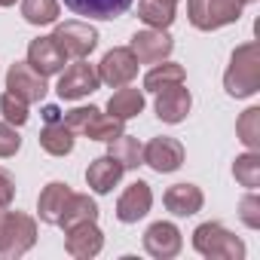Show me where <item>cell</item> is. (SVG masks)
<instances>
[{"label":"cell","mask_w":260,"mask_h":260,"mask_svg":"<svg viewBox=\"0 0 260 260\" xmlns=\"http://www.w3.org/2000/svg\"><path fill=\"white\" fill-rule=\"evenodd\" d=\"M223 89L233 98H251L260 89V46L254 40L236 46L230 68L223 74Z\"/></svg>","instance_id":"cell-1"},{"label":"cell","mask_w":260,"mask_h":260,"mask_svg":"<svg viewBox=\"0 0 260 260\" xmlns=\"http://www.w3.org/2000/svg\"><path fill=\"white\" fill-rule=\"evenodd\" d=\"M193 248L208 260H242L245 257V242L236 233H230L223 223H214V220L196 226Z\"/></svg>","instance_id":"cell-2"},{"label":"cell","mask_w":260,"mask_h":260,"mask_svg":"<svg viewBox=\"0 0 260 260\" xmlns=\"http://www.w3.org/2000/svg\"><path fill=\"white\" fill-rule=\"evenodd\" d=\"M37 242V220L25 211L0 208V257H22Z\"/></svg>","instance_id":"cell-3"},{"label":"cell","mask_w":260,"mask_h":260,"mask_svg":"<svg viewBox=\"0 0 260 260\" xmlns=\"http://www.w3.org/2000/svg\"><path fill=\"white\" fill-rule=\"evenodd\" d=\"M248 0H187V16L196 31H217L242 19Z\"/></svg>","instance_id":"cell-4"},{"label":"cell","mask_w":260,"mask_h":260,"mask_svg":"<svg viewBox=\"0 0 260 260\" xmlns=\"http://www.w3.org/2000/svg\"><path fill=\"white\" fill-rule=\"evenodd\" d=\"M95 71H98V80L104 86L119 89V86H128L138 77V58H135V52L128 49V46H116V49H110L101 58V64Z\"/></svg>","instance_id":"cell-5"},{"label":"cell","mask_w":260,"mask_h":260,"mask_svg":"<svg viewBox=\"0 0 260 260\" xmlns=\"http://www.w3.org/2000/svg\"><path fill=\"white\" fill-rule=\"evenodd\" d=\"M52 40L64 52V58H86L98 46V31L89 22H64L55 28Z\"/></svg>","instance_id":"cell-6"},{"label":"cell","mask_w":260,"mask_h":260,"mask_svg":"<svg viewBox=\"0 0 260 260\" xmlns=\"http://www.w3.org/2000/svg\"><path fill=\"white\" fill-rule=\"evenodd\" d=\"M46 77L37 74L28 61H16L10 71H7V92L22 98L25 104H37L46 98Z\"/></svg>","instance_id":"cell-7"},{"label":"cell","mask_w":260,"mask_h":260,"mask_svg":"<svg viewBox=\"0 0 260 260\" xmlns=\"http://www.w3.org/2000/svg\"><path fill=\"white\" fill-rule=\"evenodd\" d=\"M98 86H101V80H98V71H95L92 64H86L83 58H77V64L64 68V74L58 77V86H55V92H58V98H61V101H77V98H86V95H92Z\"/></svg>","instance_id":"cell-8"},{"label":"cell","mask_w":260,"mask_h":260,"mask_svg":"<svg viewBox=\"0 0 260 260\" xmlns=\"http://www.w3.org/2000/svg\"><path fill=\"white\" fill-rule=\"evenodd\" d=\"M144 166H150L159 175H172L184 166V144L178 138H153L150 144H144Z\"/></svg>","instance_id":"cell-9"},{"label":"cell","mask_w":260,"mask_h":260,"mask_svg":"<svg viewBox=\"0 0 260 260\" xmlns=\"http://www.w3.org/2000/svg\"><path fill=\"white\" fill-rule=\"evenodd\" d=\"M104 248V233L95 226V220H86V223H77V226H68L64 230V251L77 260H92L98 257Z\"/></svg>","instance_id":"cell-10"},{"label":"cell","mask_w":260,"mask_h":260,"mask_svg":"<svg viewBox=\"0 0 260 260\" xmlns=\"http://www.w3.org/2000/svg\"><path fill=\"white\" fill-rule=\"evenodd\" d=\"M128 49L135 52L138 64H159V61H166V58L172 55L175 43H172V37H169L166 31H159V28H147V31H138V34L132 37Z\"/></svg>","instance_id":"cell-11"},{"label":"cell","mask_w":260,"mask_h":260,"mask_svg":"<svg viewBox=\"0 0 260 260\" xmlns=\"http://www.w3.org/2000/svg\"><path fill=\"white\" fill-rule=\"evenodd\" d=\"M181 245H184L181 230H178L175 223H169V220H156V223H150L147 233H144V251H147L150 257H156V260H172V257H178V254H181Z\"/></svg>","instance_id":"cell-12"},{"label":"cell","mask_w":260,"mask_h":260,"mask_svg":"<svg viewBox=\"0 0 260 260\" xmlns=\"http://www.w3.org/2000/svg\"><path fill=\"white\" fill-rule=\"evenodd\" d=\"M153 107H156V116L162 122L175 125V122L187 119V113L193 107V95H190V89H184V83H172V86L156 92V104Z\"/></svg>","instance_id":"cell-13"},{"label":"cell","mask_w":260,"mask_h":260,"mask_svg":"<svg viewBox=\"0 0 260 260\" xmlns=\"http://www.w3.org/2000/svg\"><path fill=\"white\" fill-rule=\"evenodd\" d=\"M153 205V190L147 181H135V184H128L122 190V196L116 199V217L122 223H138Z\"/></svg>","instance_id":"cell-14"},{"label":"cell","mask_w":260,"mask_h":260,"mask_svg":"<svg viewBox=\"0 0 260 260\" xmlns=\"http://www.w3.org/2000/svg\"><path fill=\"white\" fill-rule=\"evenodd\" d=\"M64 61H68V58H64V52L58 49V43L52 40V34L31 40V46H28V64H31L37 74L52 77V74H58V71L64 68Z\"/></svg>","instance_id":"cell-15"},{"label":"cell","mask_w":260,"mask_h":260,"mask_svg":"<svg viewBox=\"0 0 260 260\" xmlns=\"http://www.w3.org/2000/svg\"><path fill=\"white\" fill-rule=\"evenodd\" d=\"M162 202H166V208H169L175 217H190V214L202 211L205 196H202V190H199L196 184H175V187L166 190Z\"/></svg>","instance_id":"cell-16"},{"label":"cell","mask_w":260,"mask_h":260,"mask_svg":"<svg viewBox=\"0 0 260 260\" xmlns=\"http://www.w3.org/2000/svg\"><path fill=\"white\" fill-rule=\"evenodd\" d=\"M122 172H125V169H122L113 156H107V153H104V156H98V159H92V162H89V169H86V184H89L95 193H101V196H104V193H110V190L119 184Z\"/></svg>","instance_id":"cell-17"},{"label":"cell","mask_w":260,"mask_h":260,"mask_svg":"<svg viewBox=\"0 0 260 260\" xmlns=\"http://www.w3.org/2000/svg\"><path fill=\"white\" fill-rule=\"evenodd\" d=\"M135 0H64V7L77 16H86V19H119Z\"/></svg>","instance_id":"cell-18"},{"label":"cell","mask_w":260,"mask_h":260,"mask_svg":"<svg viewBox=\"0 0 260 260\" xmlns=\"http://www.w3.org/2000/svg\"><path fill=\"white\" fill-rule=\"evenodd\" d=\"M71 193H74V190H71L64 181H52V184H46V190H43V193H40V199H37L40 220H43V223H52V226H58V220H61V211H64V205H68Z\"/></svg>","instance_id":"cell-19"},{"label":"cell","mask_w":260,"mask_h":260,"mask_svg":"<svg viewBox=\"0 0 260 260\" xmlns=\"http://www.w3.org/2000/svg\"><path fill=\"white\" fill-rule=\"evenodd\" d=\"M107 156H113L122 169H138V166H144V144L122 132L113 141H107Z\"/></svg>","instance_id":"cell-20"},{"label":"cell","mask_w":260,"mask_h":260,"mask_svg":"<svg viewBox=\"0 0 260 260\" xmlns=\"http://www.w3.org/2000/svg\"><path fill=\"white\" fill-rule=\"evenodd\" d=\"M144 110V92L141 89H128V86H119L113 95H110V101H107V113L110 116H116V119H132V116H138Z\"/></svg>","instance_id":"cell-21"},{"label":"cell","mask_w":260,"mask_h":260,"mask_svg":"<svg viewBox=\"0 0 260 260\" xmlns=\"http://www.w3.org/2000/svg\"><path fill=\"white\" fill-rule=\"evenodd\" d=\"M86 220H98V205L95 199H89L86 193H71L64 211H61V220L58 226L68 230V226H77V223H86Z\"/></svg>","instance_id":"cell-22"},{"label":"cell","mask_w":260,"mask_h":260,"mask_svg":"<svg viewBox=\"0 0 260 260\" xmlns=\"http://www.w3.org/2000/svg\"><path fill=\"white\" fill-rule=\"evenodd\" d=\"M40 147L49 156H68L74 150V132L58 119V122H46V128L40 132Z\"/></svg>","instance_id":"cell-23"},{"label":"cell","mask_w":260,"mask_h":260,"mask_svg":"<svg viewBox=\"0 0 260 260\" xmlns=\"http://www.w3.org/2000/svg\"><path fill=\"white\" fill-rule=\"evenodd\" d=\"M175 10L178 4H172V0H138V19L159 31H166L175 22Z\"/></svg>","instance_id":"cell-24"},{"label":"cell","mask_w":260,"mask_h":260,"mask_svg":"<svg viewBox=\"0 0 260 260\" xmlns=\"http://www.w3.org/2000/svg\"><path fill=\"white\" fill-rule=\"evenodd\" d=\"M184 77H187V71H184L181 64L166 61V64H156L153 71H147L144 89H147V92H159V89H166V86H172V83H184Z\"/></svg>","instance_id":"cell-25"},{"label":"cell","mask_w":260,"mask_h":260,"mask_svg":"<svg viewBox=\"0 0 260 260\" xmlns=\"http://www.w3.org/2000/svg\"><path fill=\"white\" fill-rule=\"evenodd\" d=\"M233 175H236V181H239L242 187L257 190V187H260V153H257V150H248V153L236 156Z\"/></svg>","instance_id":"cell-26"},{"label":"cell","mask_w":260,"mask_h":260,"mask_svg":"<svg viewBox=\"0 0 260 260\" xmlns=\"http://www.w3.org/2000/svg\"><path fill=\"white\" fill-rule=\"evenodd\" d=\"M236 135L248 150H260V107H248L236 119Z\"/></svg>","instance_id":"cell-27"},{"label":"cell","mask_w":260,"mask_h":260,"mask_svg":"<svg viewBox=\"0 0 260 260\" xmlns=\"http://www.w3.org/2000/svg\"><path fill=\"white\" fill-rule=\"evenodd\" d=\"M22 16L28 25H52L58 19V0H22Z\"/></svg>","instance_id":"cell-28"},{"label":"cell","mask_w":260,"mask_h":260,"mask_svg":"<svg viewBox=\"0 0 260 260\" xmlns=\"http://www.w3.org/2000/svg\"><path fill=\"white\" fill-rule=\"evenodd\" d=\"M89 141H113L116 135H122V119H116V116H110V113H98L92 122H89V128L83 132Z\"/></svg>","instance_id":"cell-29"},{"label":"cell","mask_w":260,"mask_h":260,"mask_svg":"<svg viewBox=\"0 0 260 260\" xmlns=\"http://www.w3.org/2000/svg\"><path fill=\"white\" fill-rule=\"evenodd\" d=\"M0 113H4V119L10 122V125H25L28 122V104L22 101V98H16V95H0Z\"/></svg>","instance_id":"cell-30"},{"label":"cell","mask_w":260,"mask_h":260,"mask_svg":"<svg viewBox=\"0 0 260 260\" xmlns=\"http://www.w3.org/2000/svg\"><path fill=\"white\" fill-rule=\"evenodd\" d=\"M98 113H101V110H98V107H92V104H89V107H74V110H68V113L61 116V122L71 128L74 135H83L86 128H89V122H92Z\"/></svg>","instance_id":"cell-31"},{"label":"cell","mask_w":260,"mask_h":260,"mask_svg":"<svg viewBox=\"0 0 260 260\" xmlns=\"http://www.w3.org/2000/svg\"><path fill=\"white\" fill-rule=\"evenodd\" d=\"M22 147V138L16 132V125H10L7 119L0 122V159H7V156H16Z\"/></svg>","instance_id":"cell-32"},{"label":"cell","mask_w":260,"mask_h":260,"mask_svg":"<svg viewBox=\"0 0 260 260\" xmlns=\"http://www.w3.org/2000/svg\"><path fill=\"white\" fill-rule=\"evenodd\" d=\"M239 217H242V223L251 226V230L260 226V199L254 196V190H251L248 196H242V202H239Z\"/></svg>","instance_id":"cell-33"},{"label":"cell","mask_w":260,"mask_h":260,"mask_svg":"<svg viewBox=\"0 0 260 260\" xmlns=\"http://www.w3.org/2000/svg\"><path fill=\"white\" fill-rule=\"evenodd\" d=\"M13 199H16V178L7 169H0V208H10Z\"/></svg>","instance_id":"cell-34"},{"label":"cell","mask_w":260,"mask_h":260,"mask_svg":"<svg viewBox=\"0 0 260 260\" xmlns=\"http://www.w3.org/2000/svg\"><path fill=\"white\" fill-rule=\"evenodd\" d=\"M43 119H46V122H58V119H61V110H58L55 104H46V107H43Z\"/></svg>","instance_id":"cell-35"},{"label":"cell","mask_w":260,"mask_h":260,"mask_svg":"<svg viewBox=\"0 0 260 260\" xmlns=\"http://www.w3.org/2000/svg\"><path fill=\"white\" fill-rule=\"evenodd\" d=\"M16 4V0H0V7H13Z\"/></svg>","instance_id":"cell-36"},{"label":"cell","mask_w":260,"mask_h":260,"mask_svg":"<svg viewBox=\"0 0 260 260\" xmlns=\"http://www.w3.org/2000/svg\"><path fill=\"white\" fill-rule=\"evenodd\" d=\"M248 4H254V0H248Z\"/></svg>","instance_id":"cell-37"},{"label":"cell","mask_w":260,"mask_h":260,"mask_svg":"<svg viewBox=\"0 0 260 260\" xmlns=\"http://www.w3.org/2000/svg\"><path fill=\"white\" fill-rule=\"evenodd\" d=\"M172 4H178V0H172Z\"/></svg>","instance_id":"cell-38"}]
</instances>
